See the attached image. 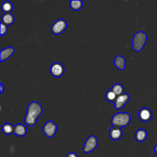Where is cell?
<instances>
[{
  "label": "cell",
  "mask_w": 157,
  "mask_h": 157,
  "mask_svg": "<svg viewBox=\"0 0 157 157\" xmlns=\"http://www.w3.org/2000/svg\"><path fill=\"white\" fill-rule=\"evenodd\" d=\"M42 113V107L37 101H32L27 107L25 117V123L26 125L32 127L36 124L38 118Z\"/></svg>",
  "instance_id": "obj_1"
},
{
  "label": "cell",
  "mask_w": 157,
  "mask_h": 157,
  "mask_svg": "<svg viewBox=\"0 0 157 157\" xmlns=\"http://www.w3.org/2000/svg\"><path fill=\"white\" fill-rule=\"evenodd\" d=\"M131 121V115L128 112H120L114 114L111 118V124L115 127H125Z\"/></svg>",
  "instance_id": "obj_2"
},
{
  "label": "cell",
  "mask_w": 157,
  "mask_h": 157,
  "mask_svg": "<svg viewBox=\"0 0 157 157\" xmlns=\"http://www.w3.org/2000/svg\"><path fill=\"white\" fill-rule=\"evenodd\" d=\"M147 39V34L142 31L137 32L133 36L132 40V46L134 51L136 52H140Z\"/></svg>",
  "instance_id": "obj_3"
},
{
  "label": "cell",
  "mask_w": 157,
  "mask_h": 157,
  "mask_svg": "<svg viewBox=\"0 0 157 157\" xmlns=\"http://www.w3.org/2000/svg\"><path fill=\"white\" fill-rule=\"evenodd\" d=\"M67 28V22L65 20L60 18L55 21L51 26V31L55 35H59L63 33Z\"/></svg>",
  "instance_id": "obj_4"
},
{
  "label": "cell",
  "mask_w": 157,
  "mask_h": 157,
  "mask_svg": "<svg viewBox=\"0 0 157 157\" xmlns=\"http://www.w3.org/2000/svg\"><path fill=\"white\" fill-rule=\"evenodd\" d=\"M98 144V140L97 137L95 136H89L85 140L83 147V151L85 153H90L94 151Z\"/></svg>",
  "instance_id": "obj_5"
},
{
  "label": "cell",
  "mask_w": 157,
  "mask_h": 157,
  "mask_svg": "<svg viewBox=\"0 0 157 157\" xmlns=\"http://www.w3.org/2000/svg\"><path fill=\"white\" fill-rule=\"evenodd\" d=\"M57 131V125L53 121L49 120L47 121L43 126L42 131L45 136L51 138L53 137Z\"/></svg>",
  "instance_id": "obj_6"
},
{
  "label": "cell",
  "mask_w": 157,
  "mask_h": 157,
  "mask_svg": "<svg viewBox=\"0 0 157 157\" xmlns=\"http://www.w3.org/2000/svg\"><path fill=\"white\" fill-rule=\"evenodd\" d=\"M50 72L52 76L59 78L64 74V67L61 63L55 62L50 66Z\"/></svg>",
  "instance_id": "obj_7"
},
{
  "label": "cell",
  "mask_w": 157,
  "mask_h": 157,
  "mask_svg": "<svg viewBox=\"0 0 157 157\" xmlns=\"http://www.w3.org/2000/svg\"><path fill=\"white\" fill-rule=\"evenodd\" d=\"M130 96L128 93H123L117 97L114 101V107L117 110L121 109L129 101Z\"/></svg>",
  "instance_id": "obj_8"
},
{
  "label": "cell",
  "mask_w": 157,
  "mask_h": 157,
  "mask_svg": "<svg viewBox=\"0 0 157 157\" xmlns=\"http://www.w3.org/2000/svg\"><path fill=\"white\" fill-rule=\"evenodd\" d=\"M138 117L142 122H148L152 118V112L148 107H142L138 112Z\"/></svg>",
  "instance_id": "obj_9"
},
{
  "label": "cell",
  "mask_w": 157,
  "mask_h": 157,
  "mask_svg": "<svg viewBox=\"0 0 157 157\" xmlns=\"http://www.w3.org/2000/svg\"><path fill=\"white\" fill-rule=\"evenodd\" d=\"M109 136L113 140H118L121 139L123 135V131L121 128L113 126L109 129Z\"/></svg>",
  "instance_id": "obj_10"
},
{
  "label": "cell",
  "mask_w": 157,
  "mask_h": 157,
  "mask_svg": "<svg viewBox=\"0 0 157 157\" xmlns=\"http://www.w3.org/2000/svg\"><path fill=\"white\" fill-rule=\"evenodd\" d=\"M14 52H15V49L13 47H8L3 49H1L0 52L1 62L4 61L8 59L13 54Z\"/></svg>",
  "instance_id": "obj_11"
},
{
  "label": "cell",
  "mask_w": 157,
  "mask_h": 157,
  "mask_svg": "<svg viewBox=\"0 0 157 157\" xmlns=\"http://www.w3.org/2000/svg\"><path fill=\"white\" fill-rule=\"evenodd\" d=\"M27 133V129L25 124L21 123L17 124L14 127V132L16 136L19 137L25 136Z\"/></svg>",
  "instance_id": "obj_12"
},
{
  "label": "cell",
  "mask_w": 157,
  "mask_h": 157,
  "mask_svg": "<svg viewBox=\"0 0 157 157\" xmlns=\"http://www.w3.org/2000/svg\"><path fill=\"white\" fill-rule=\"evenodd\" d=\"M114 65L117 69L121 71L124 70L126 67L125 58L121 55L117 56L114 59Z\"/></svg>",
  "instance_id": "obj_13"
},
{
  "label": "cell",
  "mask_w": 157,
  "mask_h": 157,
  "mask_svg": "<svg viewBox=\"0 0 157 157\" xmlns=\"http://www.w3.org/2000/svg\"><path fill=\"white\" fill-rule=\"evenodd\" d=\"M147 138V132L144 129H139L136 131L135 139L139 142H142Z\"/></svg>",
  "instance_id": "obj_14"
},
{
  "label": "cell",
  "mask_w": 157,
  "mask_h": 157,
  "mask_svg": "<svg viewBox=\"0 0 157 157\" xmlns=\"http://www.w3.org/2000/svg\"><path fill=\"white\" fill-rule=\"evenodd\" d=\"M15 18L12 13H4L1 18V22L7 26L11 25L14 22Z\"/></svg>",
  "instance_id": "obj_15"
},
{
  "label": "cell",
  "mask_w": 157,
  "mask_h": 157,
  "mask_svg": "<svg viewBox=\"0 0 157 157\" xmlns=\"http://www.w3.org/2000/svg\"><path fill=\"white\" fill-rule=\"evenodd\" d=\"M14 126L11 123H6L2 126V131L6 135H10L14 132Z\"/></svg>",
  "instance_id": "obj_16"
},
{
  "label": "cell",
  "mask_w": 157,
  "mask_h": 157,
  "mask_svg": "<svg viewBox=\"0 0 157 157\" xmlns=\"http://www.w3.org/2000/svg\"><path fill=\"white\" fill-rule=\"evenodd\" d=\"M117 96H118L124 93V86L119 83H115L112 85L111 89H110Z\"/></svg>",
  "instance_id": "obj_17"
},
{
  "label": "cell",
  "mask_w": 157,
  "mask_h": 157,
  "mask_svg": "<svg viewBox=\"0 0 157 157\" xmlns=\"http://www.w3.org/2000/svg\"><path fill=\"white\" fill-rule=\"evenodd\" d=\"M69 6L73 10H79L83 6V1L81 0H71L69 1Z\"/></svg>",
  "instance_id": "obj_18"
},
{
  "label": "cell",
  "mask_w": 157,
  "mask_h": 157,
  "mask_svg": "<svg viewBox=\"0 0 157 157\" xmlns=\"http://www.w3.org/2000/svg\"><path fill=\"white\" fill-rule=\"evenodd\" d=\"M13 8V4L10 1H6L3 2L1 6V9L2 12L6 13H11Z\"/></svg>",
  "instance_id": "obj_19"
},
{
  "label": "cell",
  "mask_w": 157,
  "mask_h": 157,
  "mask_svg": "<svg viewBox=\"0 0 157 157\" xmlns=\"http://www.w3.org/2000/svg\"><path fill=\"white\" fill-rule=\"evenodd\" d=\"M116 94L110 89L107 90L105 93V99L110 102H114L117 98Z\"/></svg>",
  "instance_id": "obj_20"
},
{
  "label": "cell",
  "mask_w": 157,
  "mask_h": 157,
  "mask_svg": "<svg viewBox=\"0 0 157 157\" xmlns=\"http://www.w3.org/2000/svg\"><path fill=\"white\" fill-rule=\"evenodd\" d=\"M0 26H1V36H3L6 35L7 33L8 30V26L6 25L3 23L1 21L0 23Z\"/></svg>",
  "instance_id": "obj_21"
},
{
  "label": "cell",
  "mask_w": 157,
  "mask_h": 157,
  "mask_svg": "<svg viewBox=\"0 0 157 157\" xmlns=\"http://www.w3.org/2000/svg\"><path fill=\"white\" fill-rule=\"evenodd\" d=\"M67 157H78V155H77L76 153L74 151H71L67 153Z\"/></svg>",
  "instance_id": "obj_22"
},
{
  "label": "cell",
  "mask_w": 157,
  "mask_h": 157,
  "mask_svg": "<svg viewBox=\"0 0 157 157\" xmlns=\"http://www.w3.org/2000/svg\"><path fill=\"white\" fill-rule=\"evenodd\" d=\"M0 85H1V93H3V91L4 90V86L2 84V83H1V82L0 83Z\"/></svg>",
  "instance_id": "obj_23"
},
{
  "label": "cell",
  "mask_w": 157,
  "mask_h": 157,
  "mask_svg": "<svg viewBox=\"0 0 157 157\" xmlns=\"http://www.w3.org/2000/svg\"><path fill=\"white\" fill-rule=\"evenodd\" d=\"M154 151H155V153H156V155H157V144L155 146V147H154Z\"/></svg>",
  "instance_id": "obj_24"
}]
</instances>
